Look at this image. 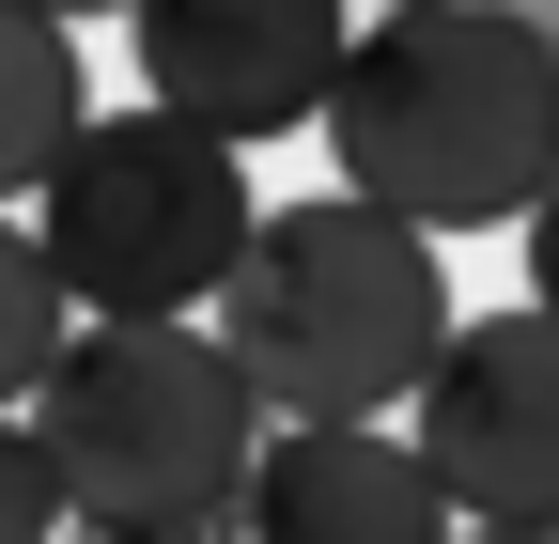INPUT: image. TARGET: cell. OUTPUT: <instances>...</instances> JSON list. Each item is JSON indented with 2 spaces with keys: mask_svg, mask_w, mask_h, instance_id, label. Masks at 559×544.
<instances>
[{
  "mask_svg": "<svg viewBox=\"0 0 559 544\" xmlns=\"http://www.w3.org/2000/svg\"><path fill=\"white\" fill-rule=\"evenodd\" d=\"M451 544H559V529H451Z\"/></svg>",
  "mask_w": 559,
  "mask_h": 544,
  "instance_id": "cell-14",
  "label": "cell"
},
{
  "mask_svg": "<svg viewBox=\"0 0 559 544\" xmlns=\"http://www.w3.org/2000/svg\"><path fill=\"white\" fill-rule=\"evenodd\" d=\"M326 156H342V202L404 218L419 249L498 234V218H528L559 187V47L513 32L498 0L373 16V32H342Z\"/></svg>",
  "mask_w": 559,
  "mask_h": 544,
  "instance_id": "cell-1",
  "label": "cell"
},
{
  "mask_svg": "<svg viewBox=\"0 0 559 544\" xmlns=\"http://www.w3.org/2000/svg\"><path fill=\"white\" fill-rule=\"evenodd\" d=\"M202 544H234V529H202Z\"/></svg>",
  "mask_w": 559,
  "mask_h": 544,
  "instance_id": "cell-16",
  "label": "cell"
},
{
  "mask_svg": "<svg viewBox=\"0 0 559 544\" xmlns=\"http://www.w3.org/2000/svg\"><path fill=\"white\" fill-rule=\"evenodd\" d=\"M32 16H47V32H79V16H124V0H32Z\"/></svg>",
  "mask_w": 559,
  "mask_h": 544,
  "instance_id": "cell-12",
  "label": "cell"
},
{
  "mask_svg": "<svg viewBox=\"0 0 559 544\" xmlns=\"http://www.w3.org/2000/svg\"><path fill=\"white\" fill-rule=\"evenodd\" d=\"M32 436H47L62 529H94V544H202L249 498L264 404L234 389V358L202 327H79L47 358V389H32Z\"/></svg>",
  "mask_w": 559,
  "mask_h": 544,
  "instance_id": "cell-3",
  "label": "cell"
},
{
  "mask_svg": "<svg viewBox=\"0 0 559 544\" xmlns=\"http://www.w3.org/2000/svg\"><path fill=\"white\" fill-rule=\"evenodd\" d=\"M498 16H513V32H544V47H559V0H498Z\"/></svg>",
  "mask_w": 559,
  "mask_h": 544,
  "instance_id": "cell-13",
  "label": "cell"
},
{
  "mask_svg": "<svg viewBox=\"0 0 559 544\" xmlns=\"http://www.w3.org/2000/svg\"><path fill=\"white\" fill-rule=\"evenodd\" d=\"M373 16H419V0H373Z\"/></svg>",
  "mask_w": 559,
  "mask_h": 544,
  "instance_id": "cell-15",
  "label": "cell"
},
{
  "mask_svg": "<svg viewBox=\"0 0 559 544\" xmlns=\"http://www.w3.org/2000/svg\"><path fill=\"white\" fill-rule=\"evenodd\" d=\"M342 32H358V0H124L140 109H171L187 141H218V156L326 125Z\"/></svg>",
  "mask_w": 559,
  "mask_h": 544,
  "instance_id": "cell-5",
  "label": "cell"
},
{
  "mask_svg": "<svg viewBox=\"0 0 559 544\" xmlns=\"http://www.w3.org/2000/svg\"><path fill=\"white\" fill-rule=\"evenodd\" d=\"M419 483L481 529H559V327L544 311H451L419 374Z\"/></svg>",
  "mask_w": 559,
  "mask_h": 544,
  "instance_id": "cell-6",
  "label": "cell"
},
{
  "mask_svg": "<svg viewBox=\"0 0 559 544\" xmlns=\"http://www.w3.org/2000/svg\"><path fill=\"white\" fill-rule=\"evenodd\" d=\"M79 343V311H62V281H47V249H32V218H0V421H32V389H47V358Z\"/></svg>",
  "mask_w": 559,
  "mask_h": 544,
  "instance_id": "cell-9",
  "label": "cell"
},
{
  "mask_svg": "<svg viewBox=\"0 0 559 544\" xmlns=\"http://www.w3.org/2000/svg\"><path fill=\"white\" fill-rule=\"evenodd\" d=\"M513 234H528V311H544V327H559V187H544V202H528V218H513Z\"/></svg>",
  "mask_w": 559,
  "mask_h": 544,
  "instance_id": "cell-11",
  "label": "cell"
},
{
  "mask_svg": "<svg viewBox=\"0 0 559 544\" xmlns=\"http://www.w3.org/2000/svg\"><path fill=\"white\" fill-rule=\"evenodd\" d=\"M62 529V483H47V436L0 421V544H47Z\"/></svg>",
  "mask_w": 559,
  "mask_h": 544,
  "instance_id": "cell-10",
  "label": "cell"
},
{
  "mask_svg": "<svg viewBox=\"0 0 559 544\" xmlns=\"http://www.w3.org/2000/svg\"><path fill=\"white\" fill-rule=\"evenodd\" d=\"M202 311H218L202 343L234 358V389L264 421H389V404H419V374L451 343V264L404 218L311 187V202H264L249 218L234 281Z\"/></svg>",
  "mask_w": 559,
  "mask_h": 544,
  "instance_id": "cell-2",
  "label": "cell"
},
{
  "mask_svg": "<svg viewBox=\"0 0 559 544\" xmlns=\"http://www.w3.org/2000/svg\"><path fill=\"white\" fill-rule=\"evenodd\" d=\"M249 156L187 141L171 109H94L32 187V249L79 327H187L249 249Z\"/></svg>",
  "mask_w": 559,
  "mask_h": 544,
  "instance_id": "cell-4",
  "label": "cell"
},
{
  "mask_svg": "<svg viewBox=\"0 0 559 544\" xmlns=\"http://www.w3.org/2000/svg\"><path fill=\"white\" fill-rule=\"evenodd\" d=\"M94 125V62H79V32H47L32 0H0V218L47 187V156Z\"/></svg>",
  "mask_w": 559,
  "mask_h": 544,
  "instance_id": "cell-8",
  "label": "cell"
},
{
  "mask_svg": "<svg viewBox=\"0 0 559 544\" xmlns=\"http://www.w3.org/2000/svg\"><path fill=\"white\" fill-rule=\"evenodd\" d=\"M234 544H451V513L419 483V451L373 421H264Z\"/></svg>",
  "mask_w": 559,
  "mask_h": 544,
  "instance_id": "cell-7",
  "label": "cell"
}]
</instances>
